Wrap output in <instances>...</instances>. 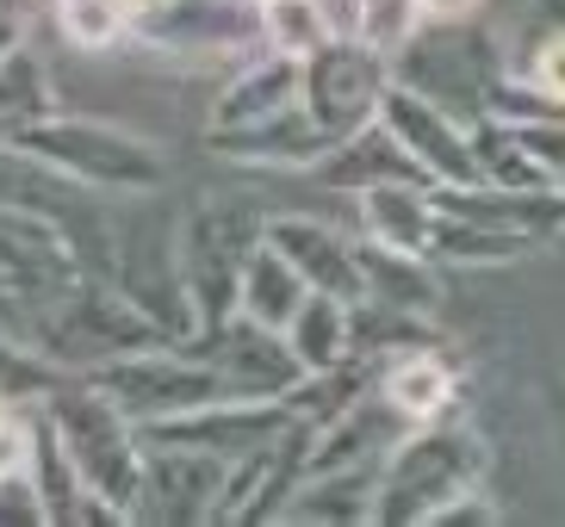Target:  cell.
Segmentation results:
<instances>
[{
    "instance_id": "39",
    "label": "cell",
    "mask_w": 565,
    "mask_h": 527,
    "mask_svg": "<svg viewBox=\"0 0 565 527\" xmlns=\"http://www.w3.org/2000/svg\"><path fill=\"white\" fill-rule=\"evenodd\" d=\"M553 186H559V193H565V168H559V174H553Z\"/></svg>"
},
{
    "instance_id": "3",
    "label": "cell",
    "mask_w": 565,
    "mask_h": 527,
    "mask_svg": "<svg viewBox=\"0 0 565 527\" xmlns=\"http://www.w3.org/2000/svg\"><path fill=\"white\" fill-rule=\"evenodd\" d=\"M156 342H168L162 323L118 280H75L63 298H51L32 316V347L63 373H94V366Z\"/></svg>"
},
{
    "instance_id": "25",
    "label": "cell",
    "mask_w": 565,
    "mask_h": 527,
    "mask_svg": "<svg viewBox=\"0 0 565 527\" xmlns=\"http://www.w3.org/2000/svg\"><path fill=\"white\" fill-rule=\"evenodd\" d=\"M529 248H541V243H529V236H515V230H498V224H479V217L441 212L429 255L441 267H503V261H522Z\"/></svg>"
},
{
    "instance_id": "29",
    "label": "cell",
    "mask_w": 565,
    "mask_h": 527,
    "mask_svg": "<svg viewBox=\"0 0 565 527\" xmlns=\"http://www.w3.org/2000/svg\"><path fill=\"white\" fill-rule=\"evenodd\" d=\"M435 323L423 311H398V304H380V298H354V354H373V361H392L404 347H429Z\"/></svg>"
},
{
    "instance_id": "35",
    "label": "cell",
    "mask_w": 565,
    "mask_h": 527,
    "mask_svg": "<svg viewBox=\"0 0 565 527\" xmlns=\"http://www.w3.org/2000/svg\"><path fill=\"white\" fill-rule=\"evenodd\" d=\"M515 137H522V149H529L534 162L547 168V174H559V168H565V118H541V125H515Z\"/></svg>"
},
{
    "instance_id": "30",
    "label": "cell",
    "mask_w": 565,
    "mask_h": 527,
    "mask_svg": "<svg viewBox=\"0 0 565 527\" xmlns=\"http://www.w3.org/2000/svg\"><path fill=\"white\" fill-rule=\"evenodd\" d=\"M335 37V19L323 0H262V44L280 56H311Z\"/></svg>"
},
{
    "instance_id": "14",
    "label": "cell",
    "mask_w": 565,
    "mask_h": 527,
    "mask_svg": "<svg viewBox=\"0 0 565 527\" xmlns=\"http://www.w3.org/2000/svg\"><path fill=\"white\" fill-rule=\"evenodd\" d=\"M267 243L311 280V292H335V298H349V304L366 292L361 286V243L342 236V230H330L323 217L274 212L267 217Z\"/></svg>"
},
{
    "instance_id": "2",
    "label": "cell",
    "mask_w": 565,
    "mask_h": 527,
    "mask_svg": "<svg viewBox=\"0 0 565 527\" xmlns=\"http://www.w3.org/2000/svg\"><path fill=\"white\" fill-rule=\"evenodd\" d=\"M19 149L44 155L51 168H63L68 181L94 186L106 198H156L168 186L162 143L125 131L113 118H82L56 106L51 118H38L32 131H19Z\"/></svg>"
},
{
    "instance_id": "22",
    "label": "cell",
    "mask_w": 565,
    "mask_h": 527,
    "mask_svg": "<svg viewBox=\"0 0 565 527\" xmlns=\"http://www.w3.org/2000/svg\"><path fill=\"white\" fill-rule=\"evenodd\" d=\"M361 298H380V304H398V311H423L435 316L441 304V261L435 255H411V248H385L361 236Z\"/></svg>"
},
{
    "instance_id": "27",
    "label": "cell",
    "mask_w": 565,
    "mask_h": 527,
    "mask_svg": "<svg viewBox=\"0 0 565 527\" xmlns=\"http://www.w3.org/2000/svg\"><path fill=\"white\" fill-rule=\"evenodd\" d=\"M56 112V87L44 75L32 50L19 44L7 63H0V143H19V131H32L38 118Z\"/></svg>"
},
{
    "instance_id": "38",
    "label": "cell",
    "mask_w": 565,
    "mask_h": 527,
    "mask_svg": "<svg viewBox=\"0 0 565 527\" xmlns=\"http://www.w3.org/2000/svg\"><path fill=\"white\" fill-rule=\"evenodd\" d=\"M51 0H0V13H19V19H32V13H44Z\"/></svg>"
},
{
    "instance_id": "20",
    "label": "cell",
    "mask_w": 565,
    "mask_h": 527,
    "mask_svg": "<svg viewBox=\"0 0 565 527\" xmlns=\"http://www.w3.org/2000/svg\"><path fill=\"white\" fill-rule=\"evenodd\" d=\"M354 212H361V236L385 248H411V255H429L435 224H441V205H435V186L416 181H380L354 193Z\"/></svg>"
},
{
    "instance_id": "9",
    "label": "cell",
    "mask_w": 565,
    "mask_h": 527,
    "mask_svg": "<svg viewBox=\"0 0 565 527\" xmlns=\"http://www.w3.org/2000/svg\"><path fill=\"white\" fill-rule=\"evenodd\" d=\"M75 280H87L82 255H75V236H68L56 217L32 212V205H13V198H0V286H7V292L38 316L51 298H63Z\"/></svg>"
},
{
    "instance_id": "23",
    "label": "cell",
    "mask_w": 565,
    "mask_h": 527,
    "mask_svg": "<svg viewBox=\"0 0 565 527\" xmlns=\"http://www.w3.org/2000/svg\"><path fill=\"white\" fill-rule=\"evenodd\" d=\"M311 298V280H305L299 267L286 261L274 243H262L249 255V267H243V292H236V311L249 316V323H262V330H280L299 316V304Z\"/></svg>"
},
{
    "instance_id": "11",
    "label": "cell",
    "mask_w": 565,
    "mask_h": 527,
    "mask_svg": "<svg viewBox=\"0 0 565 527\" xmlns=\"http://www.w3.org/2000/svg\"><path fill=\"white\" fill-rule=\"evenodd\" d=\"M137 50L162 56H255L262 44V0H156L137 13Z\"/></svg>"
},
{
    "instance_id": "4",
    "label": "cell",
    "mask_w": 565,
    "mask_h": 527,
    "mask_svg": "<svg viewBox=\"0 0 565 527\" xmlns=\"http://www.w3.org/2000/svg\"><path fill=\"white\" fill-rule=\"evenodd\" d=\"M267 243V217L249 198H200L193 212L174 224V255H181L186 298L200 311V330H217L236 316V292H243V267Z\"/></svg>"
},
{
    "instance_id": "33",
    "label": "cell",
    "mask_w": 565,
    "mask_h": 527,
    "mask_svg": "<svg viewBox=\"0 0 565 527\" xmlns=\"http://www.w3.org/2000/svg\"><path fill=\"white\" fill-rule=\"evenodd\" d=\"M498 521H503V509L484 496V484H466V491H454L423 527H498Z\"/></svg>"
},
{
    "instance_id": "7",
    "label": "cell",
    "mask_w": 565,
    "mask_h": 527,
    "mask_svg": "<svg viewBox=\"0 0 565 527\" xmlns=\"http://www.w3.org/2000/svg\"><path fill=\"white\" fill-rule=\"evenodd\" d=\"M385 87H392V56L373 50L366 37H354V32H335L323 50L305 56L299 106L317 118V131L330 137V143H342V137H354L361 125L380 118Z\"/></svg>"
},
{
    "instance_id": "36",
    "label": "cell",
    "mask_w": 565,
    "mask_h": 527,
    "mask_svg": "<svg viewBox=\"0 0 565 527\" xmlns=\"http://www.w3.org/2000/svg\"><path fill=\"white\" fill-rule=\"evenodd\" d=\"M423 13H429V25H466L479 13V0H423Z\"/></svg>"
},
{
    "instance_id": "17",
    "label": "cell",
    "mask_w": 565,
    "mask_h": 527,
    "mask_svg": "<svg viewBox=\"0 0 565 527\" xmlns=\"http://www.w3.org/2000/svg\"><path fill=\"white\" fill-rule=\"evenodd\" d=\"M305 94V63L299 56H280V50H255L243 56L224 94L212 99V118H205V131H236V125H262V118L286 112V106H299Z\"/></svg>"
},
{
    "instance_id": "1",
    "label": "cell",
    "mask_w": 565,
    "mask_h": 527,
    "mask_svg": "<svg viewBox=\"0 0 565 527\" xmlns=\"http://www.w3.org/2000/svg\"><path fill=\"white\" fill-rule=\"evenodd\" d=\"M38 410L51 416V429L63 434L68 460L82 465V478L94 484L113 509H125V521H131L137 491H143V453H150L143 429H137L94 379H82V373H63L51 391L38 397Z\"/></svg>"
},
{
    "instance_id": "24",
    "label": "cell",
    "mask_w": 565,
    "mask_h": 527,
    "mask_svg": "<svg viewBox=\"0 0 565 527\" xmlns=\"http://www.w3.org/2000/svg\"><path fill=\"white\" fill-rule=\"evenodd\" d=\"M286 342L305 361V373H335L354 361V304L335 292H311L299 316L286 323Z\"/></svg>"
},
{
    "instance_id": "12",
    "label": "cell",
    "mask_w": 565,
    "mask_h": 527,
    "mask_svg": "<svg viewBox=\"0 0 565 527\" xmlns=\"http://www.w3.org/2000/svg\"><path fill=\"white\" fill-rule=\"evenodd\" d=\"M380 118L392 125V137L411 149L416 162L435 174V186H472L479 181L472 125L454 118V106H441L435 94H423V87L392 75V87H385V99H380Z\"/></svg>"
},
{
    "instance_id": "15",
    "label": "cell",
    "mask_w": 565,
    "mask_h": 527,
    "mask_svg": "<svg viewBox=\"0 0 565 527\" xmlns=\"http://www.w3.org/2000/svg\"><path fill=\"white\" fill-rule=\"evenodd\" d=\"M205 149L224 155V162H243V168H292V174H311L330 155V137L317 131V118L305 106H286V112L262 118V125L205 131Z\"/></svg>"
},
{
    "instance_id": "28",
    "label": "cell",
    "mask_w": 565,
    "mask_h": 527,
    "mask_svg": "<svg viewBox=\"0 0 565 527\" xmlns=\"http://www.w3.org/2000/svg\"><path fill=\"white\" fill-rule=\"evenodd\" d=\"M472 155H479V181H491V186H553V174L522 149L515 125H503L491 112L472 118Z\"/></svg>"
},
{
    "instance_id": "8",
    "label": "cell",
    "mask_w": 565,
    "mask_h": 527,
    "mask_svg": "<svg viewBox=\"0 0 565 527\" xmlns=\"http://www.w3.org/2000/svg\"><path fill=\"white\" fill-rule=\"evenodd\" d=\"M224 491H231V460L200 453V447L150 441V453H143V491H137L131 521L217 527L224 521Z\"/></svg>"
},
{
    "instance_id": "16",
    "label": "cell",
    "mask_w": 565,
    "mask_h": 527,
    "mask_svg": "<svg viewBox=\"0 0 565 527\" xmlns=\"http://www.w3.org/2000/svg\"><path fill=\"white\" fill-rule=\"evenodd\" d=\"M32 472H38V491H44V509H51V527H131L125 509H113L82 478V465L68 460L63 434L51 429L44 410H32Z\"/></svg>"
},
{
    "instance_id": "32",
    "label": "cell",
    "mask_w": 565,
    "mask_h": 527,
    "mask_svg": "<svg viewBox=\"0 0 565 527\" xmlns=\"http://www.w3.org/2000/svg\"><path fill=\"white\" fill-rule=\"evenodd\" d=\"M0 527H51V509H44L32 460L0 472Z\"/></svg>"
},
{
    "instance_id": "34",
    "label": "cell",
    "mask_w": 565,
    "mask_h": 527,
    "mask_svg": "<svg viewBox=\"0 0 565 527\" xmlns=\"http://www.w3.org/2000/svg\"><path fill=\"white\" fill-rule=\"evenodd\" d=\"M541 94H553V99H565V25H553V32H541L534 37V50H529V68H522Z\"/></svg>"
},
{
    "instance_id": "31",
    "label": "cell",
    "mask_w": 565,
    "mask_h": 527,
    "mask_svg": "<svg viewBox=\"0 0 565 527\" xmlns=\"http://www.w3.org/2000/svg\"><path fill=\"white\" fill-rule=\"evenodd\" d=\"M423 25H429L423 0H354V37H366V44L385 50V56L411 50Z\"/></svg>"
},
{
    "instance_id": "21",
    "label": "cell",
    "mask_w": 565,
    "mask_h": 527,
    "mask_svg": "<svg viewBox=\"0 0 565 527\" xmlns=\"http://www.w3.org/2000/svg\"><path fill=\"white\" fill-rule=\"evenodd\" d=\"M380 391L398 404V416L411 422V429H423V422H441V416L454 410V397H460V379H454V366L429 347H404V354H392V361L380 366Z\"/></svg>"
},
{
    "instance_id": "13",
    "label": "cell",
    "mask_w": 565,
    "mask_h": 527,
    "mask_svg": "<svg viewBox=\"0 0 565 527\" xmlns=\"http://www.w3.org/2000/svg\"><path fill=\"white\" fill-rule=\"evenodd\" d=\"M186 347L217 366V379L231 385V397H286L305 379V361L292 354V342L280 330L249 323L243 311L231 323H217V330H200Z\"/></svg>"
},
{
    "instance_id": "10",
    "label": "cell",
    "mask_w": 565,
    "mask_h": 527,
    "mask_svg": "<svg viewBox=\"0 0 565 527\" xmlns=\"http://www.w3.org/2000/svg\"><path fill=\"white\" fill-rule=\"evenodd\" d=\"M292 429H299V410L286 397H217V404H200V410L150 422L143 441L200 447V453H217V460L243 465L255 453H267V447H280Z\"/></svg>"
},
{
    "instance_id": "19",
    "label": "cell",
    "mask_w": 565,
    "mask_h": 527,
    "mask_svg": "<svg viewBox=\"0 0 565 527\" xmlns=\"http://www.w3.org/2000/svg\"><path fill=\"white\" fill-rule=\"evenodd\" d=\"M385 465H349V472H317L286 496L280 527H373Z\"/></svg>"
},
{
    "instance_id": "37",
    "label": "cell",
    "mask_w": 565,
    "mask_h": 527,
    "mask_svg": "<svg viewBox=\"0 0 565 527\" xmlns=\"http://www.w3.org/2000/svg\"><path fill=\"white\" fill-rule=\"evenodd\" d=\"M19 44H25V19H19V13H0V63H7Z\"/></svg>"
},
{
    "instance_id": "6",
    "label": "cell",
    "mask_w": 565,
    "mask_h": 527,
    "mask_svg": "<svg viewBox=\"0 0 565 527\" xmlns=\"http://www.w3.org/2000/svg\"><path fill=\"white\" fill-rule=\"evenodd\" d=\"M82 379L100 385L137 429L231 397V385L217 379V366L205 361V354H193L186 342H156V347H137V354H118V361L94 366V373H82Z\"/></svg>"
},
{
    "instance_id": "5",
    "label": "cell",
    "mask_w": 565,
    "mask_h": 527,
    "mask_svg": "<svg viewBox=\"0 0 565 527\" xmlns=\"http://www.w3.org/2000/svg\"><path fill=\"white\" fill-rule=\"evenodd\" d=\"M484 484V441L460 422H423L411 429L380 472V503H373V527H423L454 491Z\"/></svg>"
},
{
    "instance_id": "18",
    "label": "cell",
    "mask_w": 565,
    "mask_h": 527,
    "mask_svg": "<svg viewBox=\"0 0 565 527\" xmlns=\"http://www.w3.org/2000/svg\"><path fill=\"white\" fill-rule=\"evenodd\" d=\"M311 181L335 186V193H366V186H380V181L435 186V174L416 162V155L398 143V137H392V125H385V118H373V125H361L354 137L330 143V155L311 168Z\"/></svg>"
},
{
    "instance_id": "26",
    "label": "cell",
    "mask_w": 565,
    "mask_h": 527,
    "mask_svg": "<svg viewBox=\"0 0 565 527\" xmlns=\"http://www.w3.org/2000/svg\"><path fill=\"white\" fill-rule=\"evenodd\" d=\"M51 19L68 50L87 56H113V50L137 44V13L125 0H51Z\"/></svg>"
}]
</instances>
